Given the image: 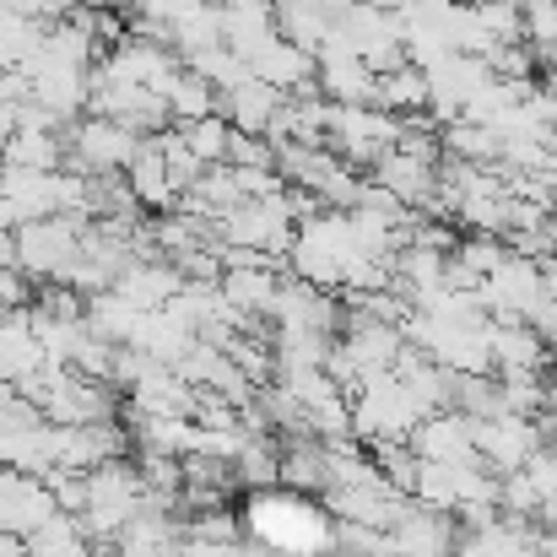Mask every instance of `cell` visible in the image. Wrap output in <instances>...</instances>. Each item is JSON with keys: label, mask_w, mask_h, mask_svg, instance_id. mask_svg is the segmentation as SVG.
Masks as SVG:
<instances>
[{"label": "cell", "mask_w": 557, "mask_h": 557, "mask_svg": "<svg viewBox=\"0 0 557 557\" xmlns=\"http://www.w3.org/2000/svg\"><path fill=\"white\" fill-rule=\"evenodd\" d=\"M498 504H504V515H509V520H542V509H547L542 487H536L525 471L498 476Z\"/></svg>", "instance_id": "19"}, {"label": "cell", "mask_w": 557, "mask_h": 557, "mask_svg": "<svg viewBox=\"0 0 557 557\" xmlns=\"http://www.w3.org/2000/svg\"><path fill=\"white\" fill-rule=\"evenodd\" d=\"M531 325L542 331V342H547V347L557 352V298H542V309L531 314Z\"/></svg>", "instance_id": "21"}, {"label": "cell", "mask_w": 557, "mask_h": 557, "mask_svg": "<svg viewBox=\"0 0 557 557\" xmlns=\"http://www.w3.org/2000/svg\"><path fill=\"white\" fill-rule=\"evenodd\" d=\"M411 449L422 460H444V466H471L476 460V438H471V417L466 411H428L411 433Z\"/></svg>", "instance_id": "8"}, {"label": "cell", "mask_w": 557, "mask_h": 557, "mask_svg": "<svg viewBox=\"0 0 557 557\" xmlns=\"http://www.w3.org/2000/svg\"><path fill=\"white\" fill-rule=\"evenodd\" d=\"M60 504H54V493H49V482L44 476H27V471H0V531H11V536H33L49 515H54Z\"/></svg>", "instance_id": "5"}, {"label": "cell", "mask_w": 557, "mask_h": 557, "mask_svg": "<svg viewBox=\"0 0 557 557\" xmlns=\"http://www.w3.org/2000/svg\"><path fill=\"white\" fill-rule=\"evenodd\" d=\"M542 87L557 98V49H542Z\"/></svg>", "instance_id": "22"}, {"label": "cell", "mask_w": 557, "mask_h": 557, "mask_svg": "<svg viewBox=\"0 0 557 557\" xmlns=\"http://www.w3.org/2000/svg\"><path fill=\"white\" fill-rule=\"evenodd\" d=\"M293 233H298V216L287 206V189L282 195H265V200H244L238 211H227L216 222V244H244V249H265V255H287L293 249Z\"/></svg>", "instance_id": "3"}, {"label": "cell", "mask_w": 557, "mask_h": 557, "mask_svg": "<svg viewBox=\"0 0 557 557\" xmlns=\"http://www.w3.org/2000/svg\"><path fill=\"white\" fill-rule=\"evenodd\" d=\"M471 438H476V460L493 466L498 476L520 471L547 438L531 417H471Z\"/></svg>", "instance_id": "4"}, {"label": "cell", "mask_w": 557, "mask_h": 557, "mask_svg": "<svg viewBox=\"0 0 557 557\" xmlns=\"http://www.w3.org/2000/svg\"><path fill=\"white\" fill-rule=\"evenodd\" d=\"M125 180H131L136 200H141L147 211H174V206H180V189H174L169 163H163V136H147V141H141V152H136V163L125 169Z\"/></svg>", "instance_id": "12"}, {"label": "cell", "mask_w": 557, "mask_h": 557, "mask_svg": "<svg viewBox=\"0 0 557 557\" xmlns=\"http://www.w3.org/2000/svg\"><path fill=\"white\" fill-rule=\"evenodd\" d=\"M87 525H82V515H65V509H54L33 536H27V557H87Z\"/></svg>", "instance_id": "16"}, {"label": "cell", "mask_w": 557, "mask_h": 557, "mask_svg": "<svg viewBox=\"0 0 557 557\" xmlns=\"http://www.w3.org/2000/svg\"><path fill=\"white\" fill-rule=\"evenodd\" d=\"M438 141H444V158L455 163H482V169H498L504 163V136L482 120H444L438 125Z\"/></svg>", "instance_id": "13"}, {"label": "cell", "mask_w": 557, "mask_h": 557, "mask_svg": "<svg viewBox=\"0 0 557 557\" xmlns=\"http://www.w3.org/2000/svg\"><path fill=\"white\" fill-rule=\"evenodd\" d=\"M163 163H169V180H174V189H180V195H185V189L206 174V163L189 152V141L180 136V125H169V131H163Z\"/></svg>", "instance_id": "20"}, {"label": "cell", "mask_w": 557, "mask_h": 557, "mask_svg": "<svg viewBox=\"0 0 557 557\" xmlns=\"http://www.w3.org/2000/svg\"><path fill=\"white\" fill-rule=\"evenodd\" d=\"M395 557H455V525L444 509H411L395 531Z\"/></svg>", "instance_id": "10"}, {"label": "cell", "mask_w": 557, "mask_h": 557, "mask_svg": "<svg viewBox=\"0 0 557 557\" xmlns=\"http://www.w3.org/2000/svg\"><path fill=\"white\" fill-rule=\"evenodd\" d=\"M553 389H557V352H553Z\"/></svg>", "instance_id": "25"}, {"label": "cell", "mask_w": 557, "mask_h": 557, "mask_svg": "<svg viewBox=\"0 0 557 557\" xmlns=\"http://www.w3.org/2000/svg\"><path fill=\"white\" fill-rule=\"evenodd\" d=\"M282 103H287V92L271 87L260 71H249L238 87L222 92V114H227V125H233V131H249V136H271Z\"/></svg>", "instance_id": "7"}, {"label": "cell", "mask_w": 557, "mask_h": 557, "mask_svg": "<svg viewBox=\"0 0 557 557\" xmlns=\"http://www.w3.org/2000/svg\"><path fill=\"white\" fill-rule=\"evenodd\" d=\"M82 216L54 211V216H33L16 227V265L33 282H65L71 265L82 260Z\"/></svg>", "instance_id": "2"}, {"label": "cell", "mask_w": 557, "mask_h": 557, "mask_svg": "<svg viewBox=\"0 0 557 557\" xmlns=\"http://www.w3.org/2000/svg\"><path fill=\"white\" fill-rule=\"evenodd\" d=\"M282 282H287V276H276V265H244V271H222V298H227L238 314H249V320H271Z\"/></svg>", "instance_id": "11"}, {"label": "cell", "mask_w": 557, "mask_h": 557, "mask_svg": "<svg viewBox=\"0 0 557 557\" xmlns=\"http://www.w3.org/2000/svg\"><path fill=\"white\" fill-rule=\"evenodd\" d=\"M271 87H282L287 98H298V92H320V54H309L304 44H293V38H271L255 60H249Z\"/></svg>", "instance_id": "6"}, {"label": "cell", "mask_w": 557, "mask_h": 557, "mask_svg": "<svg viewBox=\"0 0 557 557\" xmlns=\"http://www.w3.org/2000/svg\"><path fill=\"white\" fill-rule=\"evenodd\" d=\"M331 444L325 438H287L282 444V487L304 493V498H325L331 493Z\"/></svg>", "instance_id": "9"}, {"label": "cell", "mask_w": 557, "mask_h": 557, "mask_svg": "<svg viewBox=\"0 0 557 557\" xmlns=\"http://www.w3.org/2000/svg\"><path fill=\"white\" fill-rule=\"evenodd\" d=\"M542 287H547V298H557V255L542 260Z\"/></svg>", "instance_id": "24"}, {"label": "cell", "mask_w": 557, "mask_h": 557, "mask_svg": "<svg viewBox=\"0 0 557 557\" xmlns=\"http://www.w3.org/2000/svg\"><path fill=\"white\" fill-rule=\"evenodd\" d=\"M180 136L189 141V152L206 163V169H216V163H227V141H233V125H227V114H206V120H189L180 125Z\"/></svg>", "instance_id": "18"}, {"label": "cell", "mask_w": 557, "mask_h": 557, "mask_svg": "<svg viewBox=\"0 0 557 557\" xmlns=\"http://www.w3.org/2000/svg\"><path fill=\"white\" fill-rule=\"evenodd\" d=\"M487 336H493V373H542L547 342L531 320L525 325H487Z\"/></svg>", "instance_id": "14"}, {"label": "cell", "mask_w": 557, "mask_h": 557, "mask_svg": "<svg viewBox=\"0 0 557 557\" xmlns=\"http://www.w3.org/2000/svg\"><path fill=\"white\" fill-rule=\"evenodd\" d=\"M169 109H174V125H189V120H206V114H222V92L200 76V71H180L169 87H163Z\"/></svg>", "instance_id": "17"}, {"label": "cell", "mask_w": 557, "mask_h": 557, "mask_svg": "<svg viewBox=\"0 0 557 557\" xmlns=\"http://www.w3.org/2000/svg\"><path fill=\"white\" fill-rule=\"evenodd\" d=\"M373 109H384V114H417V109H428V71H422V65L379 71V82H373Z\"/></svg>", "instance_id": "15"}, {"label": "cell", "mask_w": 557, "mask_h": 557, "mask_svg": "<svg viewBox=\"0 0 557 557\" xmlns=\"http://www.w3.org/2000/svg\"><path fill=\"white\" fill-rule=\"evenodd\" d=\"M363 5L384 11V16H406V11H411V0H363Z\"/></svg>", "instance_id": "23"}, {"label": "cell", "mask_w": 557, "mask_h": 557, "mask_svg": "<svg viewBox=\"0 0 557 557\" xmlns=\"http://www.w3.org/2000/svg\"><path fill=\"white\" fill-rule=\"evenodd\" d=\"M244 531L249 542L271 547L276 557H331L336 553V515H325L320 504H309L293 487H260L249 493L244 509Z\"/></svg>", "instance_id": "1"}]
</instances>
